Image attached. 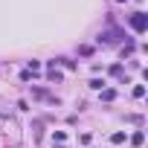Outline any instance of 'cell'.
Masks as SVG:
<instances>
[{"mask_svg":"<svg viewBox=\"0 0 148 148\" xmlns=\"http://www.w3.org/2000/svg\"><path fill=\"white\" fill-rule=\"evenodd\" d=\"M58 148H61V145H58Z\"/></svg>","mask_w":148,"mask_h":148,"instance_id":"cell-8","label":"cell"},{"mask_svg":"<svg viewBox=\"0 0 148 148\" xmlns=\"http://www.w3.org/2000/svg\"><path fill=\"white\" fill-rule=\"evenodd\" d=\"M134 96H136V99H142V96H145V87H142V84H139V87H134Z\"/></svg>","mask_w":148,"mask_h":148,"instance_id":"cell-6","label":"cell"},{"mask_svg":"<svg viewBox=\"0 0 148 148\" xmlns=\"http://www.w3.org/2000/svg\"><path fill=\"white\" fill-rule=\"evenodd\" d=\"M131 29H134V32H139V35H142V32H145V29H148V18H145V15H142V12H134V15H131Z\"/></svg>","mask_w":148,"mask_h":148,"instance_id":"cell-1","label":"cell"},{"mask_svg":"<svg viewBox=\"0 0 148 148\" xmlns=\"http://www.w3.org/2000/svg\"><path fill=\"white\" fill-rule=\"evenodd\" d=\"M102 99H105V102H113V99H116V93H113V90H105V93H102Z\"/></svg>","mask_w":148,"mask_h":148,"instance_id":"cell-4","label":"cell"},{"mask_svg":"<svg viewBox=\"0 0 148 148\" xmlns=\"http://www.w3.org/2000/svg\"><path fill=\"white\" fill-rule=\"evenodd\" d=\"M119 3H122V0H119Z\"/></svg>","mask_w":148,"mask_h":148,"instance_id":"cell-7","label":"cell"},{"mask_svg":"<svg viewBox=\"0 0 148 148\" xmlns=\"http://www.w3.org/2000/svg\"><path fill=\"white\" fill-rule=\"evenodd\" d=\"M47 79H49V82H55V84L61 82V73L55 70V61H49V73H47Z\"/></svg>","mask_w":148,"mask_h":148,"instance_id":"cell-2","label":"cell"},{"mask_svg":"<svg viewBox=\"0 0 148 148\" xmlns=\"http://www.w3.org/2000/svg\"><path fill=\"white\" fill-rule=\"evenodd\" d=\"M131 142H134V145H142V142H145V134H142V131H136V134L131 136Z\"/></svg>","mask_w":148,"mask_h":148,"instance_id":"cell-3","label":"cell"},{"mask_svg":"<svg viewBox=\"0 0 148 148\" xmlns=\"http://www.w3.org/2000/svg\"><path fill=\"white\" fill-rule=\"evenodd\" d=\"M110 76H122V64H113L110 67Z\"/></svg>","mask_w":148,"mask_h":148,"instance_id":"cell-5","label":"cell"}]
</instances>
